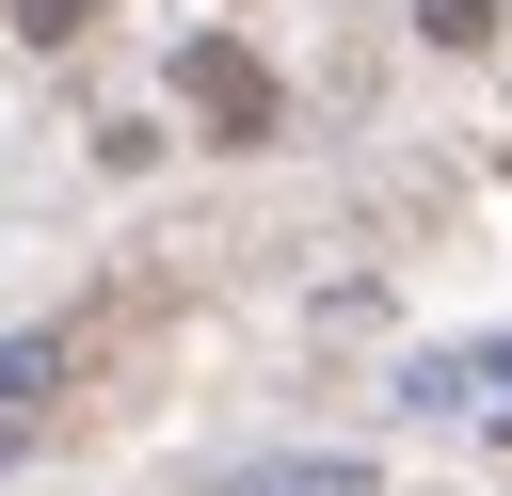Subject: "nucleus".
<instances>
[{"instance_id":"nucleus-1","label":"nucleus","mask_w":512,"mask_h":496,"mask_svg":"<svg viewBox=\"0 0 512 496\" xmlns=\"http://www.w3.org/2000/svg\"><path fill=\"white\" fill-rule=\"evenodd\" d=\"M176 96H192V128H224V144H272V112H288L240 32H192V48H176Z\"/></svg>"},{"instance_id":"nucleus-3","label":"nucleus","mask_w":512,"mask_h":496,"mask_svg":"<svg viewBox=\"0 0 512 496\" xmlns=\"http://www.w3.org/2000/svg\"><path fill=\"white\" fill-rule=\"evenodd\" d=\"M48 384H64V352L48 336H0V400H48Z\"/></svg>"},{"instance_id":"nucleus-2","label":"nucleus","mask_w":512,"mask_h":496,"mask_svg":"<svg viewBox=\"0 0 512 496\" xmlns=\"http://www.w3.org/2000/svg\"><path fill=\"white\" fill-rule=\"evenodd\" d=\"M496 384H512V336H480V352H416V368H400L416 416H432V400H496Z\"/></svg>"},{"instance_id":"nucleus-4","label":"nucleus","mask_w":512,"mask_h":496,"mask_svg":"<svg viewBox=\"0 0 512 496\" xmlns=\"http://www.w3.org/2000/svg\"><path fill=\"white\" fill-rule=\"evenodd\" d=\"M16 32H32V48H80V32H96V0H16Z\"/></svg>"},{"instance_id":"nucleus-6","label":"nucleus","mask_w":512,"mask_h":496,"mask_svg":"<svg viewBox=\"0 0 512 496\" xmlns=\"http://www.w3.org/2000/svg\"><path fill=\"white\" fill-rule=\"evenodd\" d=\"M288 496H368V464H304V480H288Z\"/></svg>"},{"instance_id":"nucleus-5","label":"nucleus","mask_w":512,"mask_h":496,"mask_svg":"<svg viewBox=\"0 0 512 496\" xmlns=\"http://www.w3.org/2000/svg\"><path fill=\"white\" fill-rule=\"evenodd\" d=\"M416 16H432V48H480L496 32V0H416Z\"/></svg>"}]
</instances>
